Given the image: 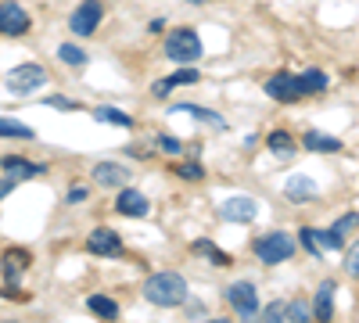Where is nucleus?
Here are the masks:
<instances>
[{"label": "nucleus", "instance_id": "f257e3e1", "mask_svg": "<svg viewBox=\"0 0 359 323\" xmlns=\"http://www.w3.org/2000/svg\"><path fill=\"white\" fill-rule=\"evenodd\" d=\"M144 298L158 309H176L187 302V280L180 273H155L144 284Z\"/></svg>", "mask_w": 359, "mask_h": 323}, {"label": "nucleus", "instance_id": "f03ea898", "mask_svg": "<svg viewBox=\"0 0 359 323\" xmlns=\"http://www.w3.org/2000/svg\"><path fill=\"white\" fill-rule=\"evenodd\" d=\"M165 57L176 65H187V62H198L201 57V40L194 29H176V33L165 36Z\"/></svg>", "mask_w": 359, "mask_h": 323}, {"label": "nucleus", "instance_id": "7ed1b4c3", "mask_svg": "<svg viewBox=\"0 0 359 323\" xmlns=\"http://www.w3.org/2000/svg\"><path fill=\"white\" fill-rule=\"evenodd\" d=\"M255 255H259V262H266V266H273V262L291 259V255H294V241H291V233H280V230L266 233L262 241H255Z\"/></svg>", "mask_w": 359, "mask_h": 323}, {"label": "nucleus", "instance_id": "20e7f679", "mask_svg": "<svg viewBox=\"0 0 359 323\" xmlns=\"http://www.w3.org/2000/svg\"><path fill=\"white\" fill-rule=\"evenodd\" d=\"M47 83V72L40 69V65H18V69H11L8 72V90L11 94H18V97H25V94H33V90H40V86Z\"/></svg>", "mask_w": 359, "mask_h": 323}, {"label": "nucleus", "instance_id": "39448f33", "mask_svg": "<svg viewBox=\"0 0 359 323\" xmlns=\"http://www.w3.org/2000/svg\"><path fill=\"white\" fill-rule=\"evenodd\" d=\"M226 302L233 305V312L237 316H255L259 312V291L248 284V280H237V284H230L226 287Z\"/></svg>", "mask_w": 359, "mask_h": 323}, {"label": "nucleus", "instance_id": "423d86ee", "mask_svg": "<svg viewBox=\"0 0 359 323\" xmlns=\"http://www.w3.org/2000/svg\"><path fill=\"white\" fill-rule=\"evenodd\" d=\"M101 15H104V8H101V0H83V4L72 11V18H69V29L76 36H90L97 29V22H101Z\"/></svg>", "mask_w": 359, "mask_h": 323}, {"label": "nucleus", "instance_id": "0eeeda50", "mask_svg": "<svg viewBox=\"0 0 359 323\" xmlns=\"http://www.w3.org/2000/svg\"><path fill=\"white\" fill-rule=\"evenodd\" d=\"M266 94L273 101L291 104V101L302 97V83H298V76H291V72H277L273 79H266Z\"/></svg>", "mask_w": 359, "mask_h": 323}, {"label": "nucleus", "instance_id": "6e6552de", "mask_svg": "<svg viewBox=\"0 0 359 323\" xmlns=\"http://www.w3.org/2000/svg\"><path fill=\"white\" fill-rule=\"evenodd\" d=\"M0 33H8V36L29 33V15H25L22 4H15V0H4V4H0Z\"/></svg>", "mask_w": 359, "mask_h": 323}, {"label": "nucleus", "instance_id": "1a4fd4ad", "mask_svg": "<svg viewBox=\"0 0 359 323\" xmlns=\"http://www.w3.org/2000/svg\"><path fill=\"white\" fill-rule=\"evenodd\" d=\"M219 216H223L226 223H252V219L259 216V205H255L252 198H230V201H223Z\"/></svg>", "mask_w": 359, "mask_h": 323}, {"label": "nucleus", "instance_id": "9d476101", "mask_svg": "<svg viewBox=\"0 0 359 323\" xmlns=\"http://www.w3.org/2000/svg\"><path fill=\"white\" fill-rule=\"evenodd\" d=\"M86 248L94 252V255H123V241H118V233L108 230V226H97L94 233H90Z\"/></svg>", "mask_w": 359, "mask_h": 323}, {"label": "nucleus", "instance_id": "9b49d317", "mask_svg": "<svg viewBox=\"0 0 359 323\" xmlns=\"http://www.w3.org/2000/svg\"><path fill=\"white\" fill-rule=\"evenodd\" d=\"M94 180L101 187H126L130 184V169L118 165V162H101V165H94Z\"/></svg>", "mask_w": 359, "mask_h": 323}, {"label": "nucleus", "instance_id": "f8f14e48", "mask_svg": "<svg viewBox=\"0 0 359 323\" xmlns=\"http://www.w3.org/2000/svg\"><path fill=\"white\" fill-rule=\"evenodd\" d=\"M115 209L123 212V216H133V219H144L147 212H151V205H147V198L140 194V191H123L118 194V201H115Z\"/></svg>", "mask_w": 359, "mask_h": 323}, {"label": "nucleus", "instance_id": "ddd939ff", "mask_svg": "<svg viewBox=\"0 0 359 323\" xmlns=\"http://www.w3.org/2000/svg\"><path fill=\"white\" fill-rule=\"evenodd\" d=\"M334 291H338L334 280H323V284H320L316 302H313V316H316V319H331V316H334Z\"/></svg>", "mask_w": 359, "mask_h": 323}, {"label": "nucleus", "instance_id": "4468645a", "mask_svg": "<svg viewBox=\"0 0 359 323\" xmlns=\"http://www.w3.org/2000/svg\"><path fill=\"white\" fill-rule=\"evenodd\" d=\"M187 83H198V72H194V69H180V72H172L169 79H158V83L151 86V94H155V97H165L172 86H187Z\"/></svg>", "mask_w": 359, "mask_h": 323}, {"label": "nucleus", "instance_id": "2eb2a0df", "mask_svg": "<svg viewBox=\"0 0 359 323\" xmlns=\"http://www.w3.org/2000/svg\"><path fill=\"white\" fill-rule=\"evenodd\" d=\"M302 144L309 151H320V155H334V151H341V140L338 137H327V133H316V130H309L306 137H302Z\"/></svg>", "mask_w": 359, "mask_h": 323}, {"label": "nucleus", "instance_id": "dca6fc26", "mask_svg": "<svg viewBox=\"0 0 359 323\" xmlns=\"http://www.w3.org/2000/svg\"><path fill=\"white\" fill-rule=\"evenodd\" d=\"M25 266H29V252H22V248L4 252V273H8V280L18 284V277L25 273Z\"/></svg>", "mask_w": 359, "mask_h": 323}, {"label": "nucleus", "instance_id": "f3484780", "mask_svg": "<svg viewBox=\"0 0 359 323\" xmlns=\"http://www.w3.org/2000/svg\"><path fill=\"white\" fill-rule=\"evenodd\" d=\"M4 169L15 176V180H29V176H43V165H33V162L15 158V155H8V158H4Z\"/></svg>", "mask_w": 359, "mask_h": 323}, {"label": "nucleus", "instance_id": "a211bd4d", "mask_svg": "<svg viewBox=\"0 0 359 323\" xmlns=\"http://www.w3.org/2000/svg\"><path fill=\"white\" fill-rule=\"evenodd\" d=\"M284 194L287 198H316V184L309 180V176H291V180H287V187H284Z\"/></svg>", "mask_w": 359, "mask_h": 323}, {"label": "nucleus", "instance_id": "6ab92c4d", "mask_svg": "<svg viewBox=\"0 0 359 323\" xmlns=\"http://www.w3.org/2000/svg\"><path fill=\"white\" fill-rule=\"evenodd\" d=\"M172 115H194V119H201V123L223 126V115H219V111H208V108H198V104H176Z\"/></svg>", "mask_w": 359, "mask_h": 323}, {"label": "nucleus", "instance_id": "aec40b11", "mask_svg": "<svg viewBox=\"0 0 359 323\" xmlns=\"http://www.w3.org/2000/svg\"><path fill=\"white\" fill-rule=\"evenodd\" d=\"M298 83H302V94H320L327 90V76L320 69H309L306 76H298Z\"/></svg>", "mask_w": 359, "mask_h": 323}, {"label": "nucleus", "instance_id": "412c9836", "mask_svg": "<svg viewBox=\"0 0 359 323\" xmlns=\"http://www.w3.org/2000/svg\"><path fill=\"white\" fill-rule=\"evenodd\" d=\"M313 233H316V245L327 248V252H341V248H345V238H341L334 226H331V230H313Z\"/></svg>", "mask_w": 359, "mask_h": 323}, {"label": "nucleus", "instance_id": "4be33fe9", "mask_svg": "<svg viewBox=\"0 0 359 323\" xmlns=\"http://www.w3.org/2000/svg\"><path fill=\"white\" fill-rule=\"evenodd\" d=\"M266 144H269V151H277V155H291V151H294V137H291V133H284V130L269 133V137H266Z\"/></svg>", "mask_w": 359, "mask_h": 323}, {"label": "nucleus", "instance_id": "5701e85b", "mask_svg": "<svg viewBox=\"0 0 359 323\" xmlns=\"http://www.w3.org/2000/svg\"><path fill=\"white\" fill-rule=\"evenodd\" d=\"M94 119L111 123V126H133V119H130L126 111H118V108H97V111H94Z\"/></svg>", "mask_w": 359, "mask_h": 323}, {"label": "nucleus", "instance_id": "b1692460", "mask_svg": "<svg viewBox=\"0 0 359 323\" xmlns=\"http://www.w3.org/2000/svg\"><path fill=\"white\" fill-rule=\"evenodd\" d=\"M86 305H90V312H97V316H104V319H115V316H118V305H115L111 298H104V295H94Z\"/></svg>", "mask_w": 359, "mask_h": 323}, {"label": "nucleus", "instance_id": "393cba45", "mask_svg": "<svg viewBox=\"0 0 359 323\" xmlns=\"http://www.w3.org/2000/svg\"><path fill=\"white\" fill-rule=\"evenodd\" d=\"M194 252H198V255H208V259L216 262V266H230V255H226V252H219L216 245H208V241H198V245H194Z\"/></svg>", "mask_w": 359, "mask_h": 323}, {"label": "nucleus", "instance_id": "a878e982", "mask_svg": "<svg viewBox=\"0 0 359 323\" xmlns=\"http://www.w3.org/2000/svg\"><path fill=\"white\" fill-rule=\"evenodd\" d=\"M0 137H22V140H29V137H33V130L15 123V119H0Z\"/></svg>", "mask_w": 359, "mask_h": 323}, {"label": "nucleus", "instance_id": "bb28decb", "mask_svg": "<svg viewBox=\"0 0 359 323\" xmlns=\"http://www.w3.org/2000/svg\"><path fill=\"white\" fill-rule=\"evenodd\" d=\"M57 57H62L65 65H86V50L83 47H72V43H65L62 50H57Z\"/></svg>", "mask_w": 359, "mask_h": 323}, {"label": "nucleus", "instance_id": "cd10ccee", "mask_svg": "<svg viewBox=\"0 0 359 323\" xmlns=\"http://www.w3.org/2000/svg\"><path fill=\"white\" fill-rule=\"evenodd\" d=\"M302 319H309V305H306V302H287L284 323H302Z\"/></svg>", "mask_w": 359, "mask_h": 323}, {"label": "nucleus", "instance_id": "c85d7f7f", "mask_svg": "<svg viewBox=\"0 0 359 323\" xmlns=\"http://www.w3.org/2000/svg\"><path fill=\"white\" fill-rule=\"evenodd\" d=\"M176 176H184V180H191V184H198V180H201V176H205V169H201L198 162H184V165H180V169H176Z\"/></svg>", "mask_w": 359, "mask_h": 323}, {"label": "nucleus", "instance_id": "c756f323", "mask_svg": "<svg viewBox=\"0 0 359 323\" xmlns=\"http://www.w3.org/2000/svg\"><path fill=\"white\" fill-rule=\"evenodd\" d=\"M158 151H165V155H180V151H184V144H180L176 137H169V133H162V137H158Z\"/></svg>", "mask_w": 359, "mask_h": 323}, {"label": "nucleus", "instance_id": "7c9ffc66", "mask_svg": "<svg viewBox=\"0 0 359 323\" xmlns=\"http://www.w3.org/2000/svg\"><path fill=\"white\" fill-rule=\"evenodd\" d=\"M345 270H348V273L359 280V241H355V245L345 252Z\"/></svg>", "mask_w": 359, "mask_h": 323}, {"label": "nucleus", "instance_id": "2f4dec72", "mask_svg": "<svg viewBox=\"0 0 359 323\" xmlns=\"http://www.w3.org/2000/svg\"><path fill=\"white\" fill-rule=\"evenodd\" d=\"M355 226H359V212H348V216H341V219L334 223V230L341 233V238H345L348 230H355Z\"/></svg>", "mask_w": 359, "mask_h": 323}, {"label": "nucleus", "instance_id": "473e14b6", "mask_svg": "<svg viewBox=\"0 0 359 323\" xmlns=\"http://www.w3.org/2000/svg\"><path fill=\"white\" fill-rule=\"evenodd\" d=\"M284 309H287V302H273V305H266V312H262V316H266V319H280V323H284Z\"/></svg>", "mask_w": 359, "mask_h": 323}, {"label": "nucleus", "instance_id": "72a5a7b5", "mask_svg": "<svg viewBox=\"0 0 359 323\" xmlns=\"http://www.w3.org/2000/svg\"><path fill=\"white\" fill-rule=\"evenodd\" d=\"M302 245H306L313 255H320V252H323V248L316 245V233H313V230H302Z\"/></svg>", "mask_w": 359, "mask_h": 323}, {"label": "nucleus", "instance_id": "f704fd0d", "mask_svg": "<svg viewBox=\"0 0 359 323\" xmlns=\"http://www.w3.org/2000/svg\"><path fill=\"white\" fill-rule=\"evenodd\" d=\"M11 191H15V176H4V180H0V201H4Z\"/></svg>", "mask_w": 359, "mask_h": 323}, {"label": "nucleus", "instance_id": "c9c22d12", "mask_svg": "<svg viewBox=\"0 0 359 323\" xmlns=\"http://www.w3.org/2000/svg\"><path fill=\"white\" fill-rule=\"evenodd\" d=\"M50 104H54V108H69V111L76 108V101H65V97H50Z\"/></svg>", "mask_w": 359, "mask_h": 323}, {"label": "nucleus", "instance_id": "e433bc0d", "mask_svg": "<svg viewBox=\"0 0 359 323\" xmlns=\"http://www.w3.org/2000/svg\"><path fill=\"white\" fill-rule=\"evenodd\" d=\"M83 198H86V187H72L69 191V201H83Z\"/></svg>", "mask_w": 359, "mask_h": 323}, {"label": "nucleus", "instance_id": "4c0bfd02", "mask_svg": "<svg viewBox=\"0 0 359 323\" xmlns=\"http://www.w3.org/2000/svg\"><path fill=\"white\" fill-rule=\"evenodd\" d=\"M187 4H208V0H187Z\"/></svg>", "mask_w": 359, "mask_h": 323}]
</instances>
